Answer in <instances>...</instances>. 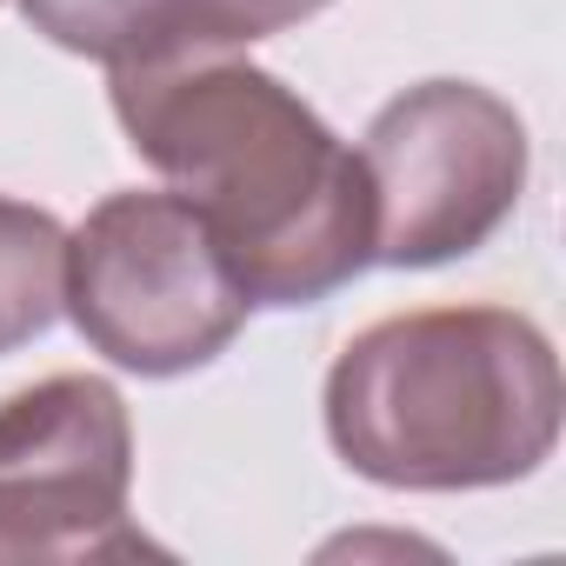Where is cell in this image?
<instances>
[{
	"instance_id": "cell-1",
	"label": "cell",
	"mask_w": 566,
	"mask_h": 566,
	"mask_svg": "<svg viewBox=\"0 0 566 566\" xmlns=\"http://www.w3.org/2000/svg\"><path fill=\"white\" fill-rule=\"evenodd\" d=\"M127 147L220 233L253 307H321L374 266L360 154L247 54L107 67Z\"/></svg>"
},
{
	"instance_id": "cell-2",
	"label": "cell",
	"mask_w": 566,
	"mask_h": 566,
	"mask_svg": "<svg viewBox=\"0 0 566 566\" xmlns=\"http://www.w3.org/2000/svg\"><path fill=\"white\" fill-rule=\"evenodd\" d=\"M321 413L347 473L394 493H480L553 460L566 380L533 314L420 307L340 347Z\"/></svg>"
},
{
	"instance_id": "cell-3",
	"label": "cell",
	"mask_w": 566,
	"mask_h": 566,
	"mask_svg": "<svg viewBox=\"0 0 566 566\" xmlns=\"http://www.w3.org/2000/svg\"><path fill=\"white\" fill-rule=\"evenodd\" d=\"M247 314L253 301L220 233L174 187L107 193L67 227V321L120 374H200L240 340Z\"/></svg>"
},
{
	"instance_id": "cell-4",
	"label": "cell",
	"mask_w": 566,
	"mask_h": 566,
	"mask_svg": "<svg viewBox=\"0 0 566 566\" xmlns=\"http://www.w3.org/2000/svg\"><path fill=\"white\" fill-rule=\"evenodd\" d=\"M374 193V266H447L480 253L520 207L533 140L513 101L480 81H420L360 134Z\"/></svg>"
},
{
	"instance_id": "cell-5",
	"label": "cell",
	"mask_w": 566,
	"mask_h": 566,
	"mask_svg": "<svg viewBox=\"0 0 566 566\" xmlns=\"http://www.w3.org/2000/svg\"><path fill=\"white\" fill-rule=\"evenodd\" d=\"M134 420L114 380L48 374L0 400V566L134 559Z\"/></svg>"
},
{
	"instance_id": "cell-6",
	"label": "cell",
	"mask_w": 566,
	"mask_h": 566,
	"mask_svg": "<svg viewBox=\"0 0 566 566\" xmlns=\"http://www.w3.org/2000/svg\"><path fill=\"white\" fill-rule=\"evenodd\" d=\"M67 314V227L0 193V360Z\"/></svg>"
},
{
	"instance_id": "cell-7",
	"label": "cell",
	"mask_w": 566,
	"mask_h": 566,
	"mask_svg": "<svg viewBox=\"0 0 566 566\" xmlns=\"http://www.w3.org/2000/svg\"><path fill=\"white\" fill-rule=\"evenodd\" d=\"M14 8L61 54L127 67V61H160L174 48L187 0H14Z\"/></svg>"
},
{
	"instance_id": "cell-8",
	"label": "cell",
	"mask_w": 566,
	"mask_h": 566,
	"mask_svg": "<svg viewBox=\"0 0 566 566\" xmlns=\"http://www.w3.org/2000/svg\"><path fill=\"white\" fill-rule=\"evenodd\" d=\"M327 8H334V0H187L167 54H247L253 41L287 34V28H301V21H314Z\"/></svg>"
}]
</instances>
